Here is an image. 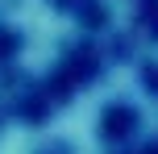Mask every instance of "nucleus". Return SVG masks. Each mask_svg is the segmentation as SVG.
Instances as JSON below:
<instances>
[{
	"mask_svg": "<svg viewBox=\"0 0 158 154\" xmlns=\"http://www.w3.org/2000/svg\"><path fill=\"white\" fill-rule=\"evenodd\" d=\"M146 154H158V146H154V150H146Z\"/></svg>",
	"mask_w": 158,
	"mask_h": 154,
	"instance_id": "f257e3e1",
	"label": "nucleus"
}]
</instances>
